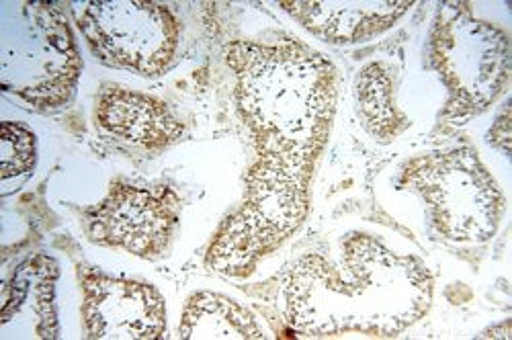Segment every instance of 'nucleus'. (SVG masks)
I'll use <instances>...</instances> for the list:
<instances>
[{"label": "nucleus", "mask_w": 512, "mask_h": 340, "mask_svg": "<svg viewBox=\"0 0 512 340\" xmlns=\"http://www.w3.org/2000/svg\"><path fill=\"white\" fill-rule=\"evenodd\" d=\"M3 187L11 181L23 183L37 162V138L27 125L17 121H3Z\"/></svg>", "instance_id": "4468645a"}, {"label": "nucleus", "mask_w": 512, "mask_h": 340, "mask_svg": "<svg viewBox=\"0 0 512 340\" xmlns=\"http://www.w3.org/2000/svg\"><path fill=\"white\" fill-rule=\"evenodd\" d=\"M0 89L33 111L66 107L82 70L70 23L56 3L5 5L0 39Z\"/></svg>", "instance_id": "7ed1b4c3"}, {"label": "nucleus", "mask_w": 512, "mask_h": 340, "mask_svg": "<svg viewBox=\"0 0 512 340\" xmlns=\"http://www.w3.org/2000/svg\"><path fill=\"white\" fill-rule=\"evenodd\" d=\"M433 293V275L418 257L353 232L340 240L336 259L320 252L297 259L281 300L287 324L300 336L396 338L429 314Z\"/></svg>", "instance_id": "f03ea898"}, {"label": "nucleus", "mask_w": 512, "mask_h": 340, "mask_svg": "<svg viewBox=\"0 0 512 340\" xmlns=\"http://www.w3.org/2000/svg\"><path fill=\"white\" fill-rule=\"evenodd\" d=\"M84 336L93 340H160L166 336L162 293L144 281L76 267Z\"/></svg>", "instance_id": "6e6552de"}, {"label": "nucleus", "mask_w": 512, "mask_h": 340, "mask_svg": "<svg viewBox=\"0 0 512 340\" xmlns=\"http://www.w3.org/2000/svg\"><path fill=\"white\" fill-rule=\"evenodd\" d=\"M279 7L310 35L330 46H355L390 31L412 7L410 0H353V3H308L287 0Z\"/></svg>", "instance_id": "1a4fd4ad"}, {"label": "nucleus", "mask_w": 512, "mask_h": 340, "mask_svg": "<svg viewBox=\"0 0 512 340\" xmlns=\"http://www.w3.org/2000/svg\"><path fill=\"white\" fill-rule=\"evenodd\" d=\"M480 338H510V322H502L500 326H494L480 334Z\"/></svg>", "instance_id": "dca6fc26"}, {"label": "nucleus", "mask_w": 512, "mask_h": 340, "mask_svg": "<svg viewBox=\"0 0 512 340\" xmlns=\"http://www.w3.org/2000/svg\"><path fill=\"white\" fill-rule=\"evenodd\" d=\"M355 111L363 130L379 144L396 142L410 127L408 115L396 103L394 78L381 62H371L359 70Z\"/></svg>", "instance_id": "ddd939ff"}, {"label": "nucleus", "mask_w": 512, "mask_h": 340, "mask_svg": "<svg viewBox=\"0 0 512 340\" xmlns=\"http://www.w3.org/2000/svg\"><path fill=\"white\" fill-rule=\"evenodd\" d=\"M72 15L91 54L109 68L152 78L175 62L183 27L160 3L78 0Z\"/></svg>", "instance_id": "423d86ee"}, {"label": "nucleus", "mask_w": 512, "mask_h": 340, "mask_svg": "<svg viewBox=\"0 0 512 340\" xmlns=\"http://www.w3.org/2000/svg\"><path fill=\"white\" fill-rule=\"evenodd\" d=\"M58 263L48 254H33L25 259L3 287V314L0 328L15 324L31 338H58L56 281Z\"/></svg>", "instance_id": "9b49d317"}, {"label": "nucleus", "mask_w": 512, "mask_h": 340, "mask_svg": "<svg viewBox=\"0 0 512 340\" xmlns=\"http://www.w3.org/2000/svg\"><path fill=\"white\" fill-rule=\"evenodd\" d=\"M179 220L181 199L170 187L113 181L107 195L84 211V232L97 246L158 261L173 244Z\"/></svg>", "instance_id": "0eeeda50"}, {"label": "nucleus", "mask_w": 512, "mask_h": 340, "mask_svg": "<svg viewBox=\"0 0 512 340\" xmlns=\"http://www.w3.org/2000/svg\"><path fill=\"white\" fill-rule=\"evenodd\" d=\"M486 142L492 148L500 150L504 156L510 154V107H508V103H504L502 111L496 115L490 132L486 136Z\"/></svg>", "instance_id": "2eb2a0df"}, {"label": "nucleus", "mask_w": 512, "mask_h": 340, "mask_svg": "<svg viewBox=\"0 0 512 340\" xmlns=\"http://www.w3.org/2000/svg\"><path fill=\"white\" fill-rule=\"evenodd\" d=\"M426 60L447 91L439 115L447 123L461 125L486 113L510 84L508 33L478 19L469 3L439 5Z\"/></svg>", "instance_id": "20e7f679"}, {"label": "nucleus", "mask_w": 512, "mask_h": 340, "mask_svg": "<svg viewBox=\"0 0 512 340\" xmlns=\"http://www.w3.org/2000/svg\"><path fill=\"white\" fill-rule=\"evenodd\" d=\"M402 191L422 199L433 230L459 244L492 240L504 216V195L469 146L420 154L402 166Z\"/></svg>", "instance_id": "39448f33"}, {"label": "nucleus", "mask_w": 512, "mask_h": 340, "mask_svg": "<svg viewBox=\"0 0 512 340\" xmlns=\"http://www.w3.org/2000/svg\"><path fill=\"white\" fill-rule=\"evenodd\" d=\"M179 336L185 340H263L267 338L256 316L232 297L216 291H197L181 314Z\"/></svg>", "instance_id": "f8f14e48"}, {"label": "nucleus", "mask_w": 512, "mask_h": 340, "mask_svg": "<svg viewBox=\"0 0 512 340\" xmlns=\"http://www.w3.org/2000/svg\"><path fill=\"white\" fill-rule=\"evenodd\" d=\"M95 123L101 132L144 150H164L185 136V123L164 101L115 84L99 93Z\"/></svg>", "instance_id": "9d476101"}, {"label": "nucleus", "mask_w": 512, "mask_h": 340, "mask_svg": "<svg viewBox=\"0 0 512 340\" xmlns=\"http://www.w3.org/2000/svg\"><path fill=\"white\" fill-rule=\"evenodd\" d=\"M234 101L252 136L254 160L240 205L220 224L205 265L248 277L306 224L316 164L336 113V68L302 41H232Z\"/></svg>", "instance_id": "f257e3e1"}]
</instances>
